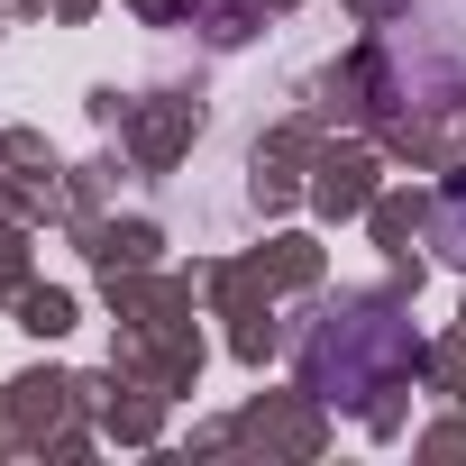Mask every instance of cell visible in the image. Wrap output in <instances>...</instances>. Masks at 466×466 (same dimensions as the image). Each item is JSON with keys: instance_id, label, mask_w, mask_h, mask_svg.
<instances>
[{"instance_id": "obj_1", "label": "cell", "mask_w": 466, "mask_h": 466, "mask_svg": "<svg viewBox=\"0 0 466 466\" xmlns=\"http://www.w3.org/2000/svg\"><path fill=\"white\" fill-rule=\"evenodd\" d=\"M439 238H448V257H466V183L448 192V219H439Z\"/></svg>"}]
</instances>
